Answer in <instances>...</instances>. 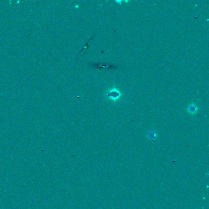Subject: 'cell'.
<instances>
[{
	"label": "cell",
	"instance_id": "1",
	"mask_svg": "<svg viewBox=\"0 0 209 209\" xmlns=\"http://www.w3.org/2000/svg\"><path fill=\"white\" fill-rule=\"evenodd\" d=\"M104 95H105L106 98L111 99V100H112L113 101H117L121 96V93L117 88L114 87L109 90Z\"/></svg>",
	"mask_w": 209,
	"mask_h": 209
},
{
	"label": "cell",
	"instance_id": "2",
	"mask_svg": "<svg viewBox=\"0 0 209 209\" xmlns=\"http://www.w3.org/2000/svg\"><path fill=\"white\" fill-rule=\"evenodd\" d=\"M198 110H199L198 107L196 105V104L194 103H191L188 106L187 109V112L190 114L194 115V114H196Z\"/></svg>",
	"mask_w": 209,
	"mask_h": 209
},
{
	"label": "cell",
	"instance_id": "3",
	"mask_svg": "<svg viewBox=\"0 0 209 209\" xmlns=\"http://www.w3.org/2000/svg\"><path fill=\"white\" fill-rule=\"evenodd\" d=\"M149 136L150 139H152L154 140L156 138V134L154 132H150L149 134Z\"/></svg>",
	"mask_w": 209,
	"mask_h": 209
},
{
	"label": "cell",
	"instance_id": "4",
	"mask_svg": "<svg viewBox=\"0 0 209 209\" xmlns=\"http://www.w3.org/2000/svg\"><path fill=\"white\" fill-rule=\"evenodd\" d=\"M116 2L117 3H121V1H116Z\"/></svg>",
	"mask_w": 209,
	"mask_h": 209
}]
</instances>
